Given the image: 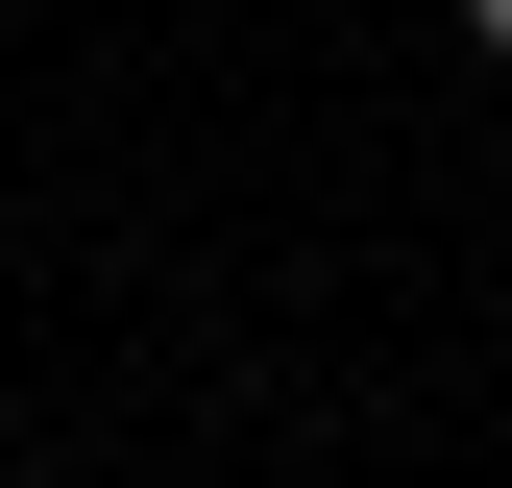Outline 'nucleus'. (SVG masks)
I'll use <instances>...</instances> for the list:
<instances>
[{"label":"nucleus","mask_w":512,"mask_h":488,"mask_svg":"<svg viewBox=\"0 0 512 488\" xmlns=\"http://www.w3.org/2000/svg\"><path fill=\"white\" fill-rule=\"evenodd\" d=\"M464 25H488V49H512V0H464Z\"/></svg>","instance_id":"1"}]
</instances>
